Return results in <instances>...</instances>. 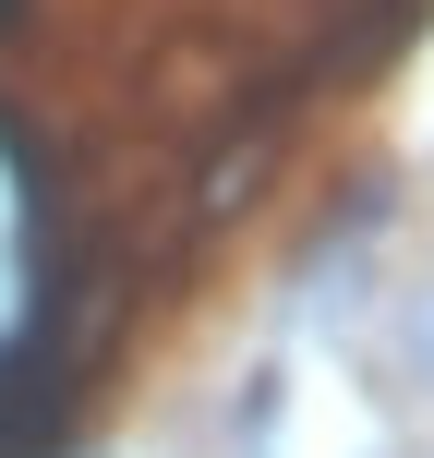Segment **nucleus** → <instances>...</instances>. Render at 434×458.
I'll return each instance as SVG.
<instances>
[{"label": "nucleus", "instance_id": "obj_1", "mask_svg": "<svg viewBox=\"0 0 434 458\" xmlns=\"http://www.w3.org/2000/svg\"><path fill=\"white\" fill-rule=\"evenodd\" d=\"M422 350H434V338H422Z\"/></svg>", "mask_w": 434, "mask_h": 458}]
</instances>
